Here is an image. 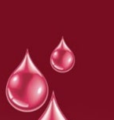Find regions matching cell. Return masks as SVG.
<instances>
[{
	"mask_svg": "<svg viewBox=\"0 0 114 120\" xmlns=\"http://www.w3.org/2000/svg\"><path fill=\"white\" fill-rule=\"evenodd\" d=\"M6 97L16 109L33 112L45 104L48 87L45 76L31 59L28 50L6 83Z\"/></svg>",
	"mask_w": 114,
	"mask_h": 120,
	"instance_id": "cell-1",
	"label": "cell"
},
{
	"mask_svg": "<svg viewBox=\"0 0 114 120\" xmlns=\"http://www.w3.org/2000/svg\"><path fill=\"white\" fill-rule=\"evenodd\" d=\"M50 63L55 70L60 73L68 72L74 67L75 63L74 55L67 45L63 38L51 54Z\"/></svg>",
	"mask_w": 114,
	"mask_h": 120,
	"instance_id": "cell-2",
	"label": "cell"
},
{
	"mask_svg": "<svg viewBox=\"0 0 114 120\" xmlns=\"http://www.w3.org/2000/svg\"><path fill=\"white\" fill-rule=\"evenodd\" d=\"M39 120H67L58 107L54 94H52V97L47 109Z\"/></svg>",
	"mask_w": 114,
	"mask_h": 120,
	"instance_id": "cell-3",
	"label": "cell"
}]
</instances>
